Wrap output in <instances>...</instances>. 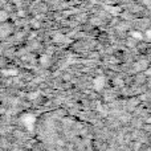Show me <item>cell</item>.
<instances>
[{"label": "cell", "mask_w": 151, "mask_h": 151, "mask_svg": "<svg viewBox=\"0 0 151 151\" xmlns=\"http://www.w3.org/2000/svg\"><path fill=\"white\" fill-rule=\"evenodd\" d=\"M20 121L29 131H32L35 127V123H36V117H35L33 114H23L20 118Z\"/></svg>", "instance_id": "6da1fadb"}, {"label": "cell", "mask_w": 151, "mask_h": 151, "mask_svg": "<svg viewBox=\"0 0 151 151\" xmlns=\"http://www.w3.org/2000/svg\"><path fill=\"white\" fill-rule=\"evenodd\" d=\"M105 77L104 76H98V77H96L94 78V89H96L97 91H101L102 90V88L105 86Z\"/></svg>", "instance_id": "7a4b0ae2"}, {"label": "cell", "mask_w": 151, "mask_h": 151, "mask_svg": "<svg viewBox=\"0 0 151 151\" xmlns=\"http://www.w3.org/2000/svg\"><path fill=\"white\" fill-rule=\"evenodd\" d=\"M106 9L109 11L111 15L115 16V15H119V12L122 11V8H121V7H106Z\"/></svg>", "instance_id": "3957f363"}, {"label": "cell", "mask_w": 151, "mask_h": 151, "mask_svg": "<svg viewBox=\"0 0 151 151\" xmlns=\"http://www.w3.org/2000/svg\"><path fill=\"white\" fill-rule=\"evenodd\" d=\"M130 35L134 40H143V35H142L139 31H131Z\"/></svg>", "instance_id": "277c9868"}, {"label": "cell", "mask_w": 151, "mask_h": 151, "mask_svg": "<svg viewBox=\"0 0 151 151\" xmlns=\"http://www.w3.org/2000/svg\"><path fill=\"white\" fill-rule=\"evenodd\" d=\"M147 65V61H139V63L135 64V70H142V69H145Z\"/></svg>", "instance_id": "5b68a950"}, {"label": "cell", "mask_w": 151, "mask_h": 151, "mask_svg": "<svg viewBox=\"0 0 151 151\" xmlns=\"http://www.w3.org/2000/svg\"><path fill=\"white\" fill-rule=\"evenodd\" d=\"M64 40H65V36H64V35H61V33H56L55 36H53V41H56V42L64 41Z\"/></svg>", "instance_id": "8992f818"}, {"label": "cell", "mask_w": 151, "mask_h": 151, "mask_svg": "<svg viewBox=\"0 0 151 151\" xmlns=\"http://www.w3.org/2000/svg\"><path fill=\"white\" fill-rule=\"evenodd\" d=\"M48 61H49V56L44 55V56H41V57H40V63H41L42 65H47Z\"/></svg>", "instance_id": "52a82bcc"}, {"label": "cell", "mask_w": 151, "mask_h": 151, "mask_svg": "<svg viewBox=\"0 0 151 151\" xmlns=\"http://www.w3.org/2000/svg\"><path fill=\"white\" fill-rule=\"evenodd\" d=\"M3 74L4 76H16L17 74V70H15V69H12V70H3Z\"/></svg>", "instance_id": "ba28073f"}, {"label": "cell", "mask_w": 151, "mask_h": 151, "mask_svg": "<svg viewBox=\"0 0 151 151\" xmlns=\"http://www.w3.org/2000/svg\"><path fill=\"white\" fill-rule=\"evenodd\" d=\"M145 35H146V39L149 40V41H151V29H147V31L145 32Z\"/></svg>", "instance_id": "9c48e42d"}, {"label": "cell", "mask_w": 151, "mask_h": 151, "mask_svg": "<svg viewBox=\"0 0 151 151\" xmlns=\"http://www.w3.org/2000/svg\"><path fill=\"white\" fill-rule=\"evenodd\" d=\"M37 96H40V93H39V91H37V93H31V94H29V99H36V97Z\"/></svg>", "instance_id": "30bf717a"}, {"label": "cell", "mask_w": 151, "mask_h": 151, "mask_svg": "<svg viewBox=\"0 0 151 151\" xmlns=\"http://www.w3.org/2000/svg\"><path fill=\"white\" fill-rule=\"evenodd\" d=\"M114 83H115V85L123 86V82H122V80H121V78H115V80H114Z\"/></svg>", "instance_id": "8fae6325"}, {"label": "cell", "mask_w": 151, "mask_h": 151, "mask_svg": "<svg viewBox=\"0 0 151 151\" xmlns=\"http://www.w3.org/2000/svg\"><path fill=\"white\" fill-rule=\"evenodd\" d=\"M147 74H149L150 77H151V68H149V69H147Z\"/></svg>", "instance_id": "7c38bea8"}]
</instances>
